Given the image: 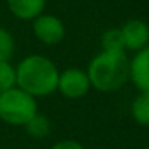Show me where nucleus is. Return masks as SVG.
I'll return each instance as SVG.
<instances>
[{"mask_svg":"<svg viewBox=\"0 0 149 149\" xmlns=\"http://www.w3.org/2000/svg\"><path fill=\"white\" fill-rule=\"evenodd\" d=\"M125 50L139 52L149 45V26L141 19H130L120 27Z\"/></svg>","mask_w":149,"mask_h":149,"instance_id":"6","label":"nucleus"},{"mask_svg":"<svg viewBox=\"0 0 149 149\" xmlns=\"http://www.w3.org/2000/svg\"><path fill=\"white\" fill-rule=\"evenodd\" d=\"M50 149H85L84 144L75 139H59Z\"/></svg>","mask_w":149,"mask_h":149,"instance_id":"14","label":"nucleus"},{"mask_svg":"<svg viewBox=\"0 0 149 149\" xmlns=\"http://www.w3.org/2000/svg\"><path fill=\"white\" fill-rule=\"evenodd\" d=\"M16 87V68L8 63H0V93Z\"/></svg>","mask_w":149,"mask_h":149,"instance_id":"13","label":"nucleus"},{"mask_svg":"<svg viewBox=\"0 0 149 149\" xmlns=\"http://www.w3.org/2000/svg\"><path fill=\"white\" fill-rule=\"evenodd\" d=\"M91 90V84L87 71L80 68H68L59 71L56 91L66 100H80Z\"/></svg>","mask_w":149,"mask_h":149,"instance_id":"4","label":"nucleus"},{"mask_svg":"<svg viewBox=\"0 0 149 149\" xmlns=\"http://www.w3.org/2000/svg\"><path fill=\"white\" fill-rule=\"evenodd\" d=\"M39 112V103L24 90L15 87L0 93V120L11 127H24Z\"/></svg>","mask_w":149,"mask_h":149,"instance_id":"3","label":"nucleus"},{"mask_svg":"<svg viewBox=\"0 0 149 149\" xmlns=\"http://www.w3.org/2000/svg\"><path fill=\"white\" fill-rule=\"evenodd\" d=\"M132 117L138 125L149 127V91H139L133 100Z\"/></svg>","mask_w":149,"mask_h":149,"instance_id":"10","label":"nucleus"},{"mask_svg":"<svg viewBox=\"0 0 149 149\" xmlns=\"http://www.w3.org/2000/svg\"><path fill=\"white\" fill-rule=\"evenodd\" d=\"M16 52L15 37L7 27L0 26V63H8L13 59Z\"/></svg>","mask_w":149,"mask_h":149,"instance_id":"11","label":"nucleus"},{"mask_svg":"<svg viewBox=\"0 0 149 149\" xmlns=\"http://www.w3.org/2000/svg\"><path fill=\"white\" fill-rule=\"evenodd\" d=\"M130 80L139 91H149V45L130 59Z\"/></svg>","mask_w":149,"mask_h":149,"instance_id":"7","label":"nucleus"},{"mask_svg":"<svg viewBox=\"0 0 149 149\" xmlns=\"http://www.w3.org/2000/svg\"><path fill=\"white\" fill-rule=\"evenodd\" d=\"M26 130V133L34 139H43L50 135L52 132V122L47 116H42L40 112H37L26 125L23 127Z\"/></svg>","mask_w":149,"mask_h":149,"instance_id":"9","label":"nucleus"},{"mask_svg":"<svg viewBox=\"0 0 149 149\" xmlns=\"http://www.w3.org/2000/svg\"><path fill=\"white\" fill-rule=\"evenodd\" d=\"M87 74L91 88L103 93L116 91L130 79V59L127 58L125 52L101 50L88 63Z\"/></svg>","mask_w":149,"mask_h":149,"instance_id":"2","label":"nucleus"},{"mask_svg":"<svg viewBox=\"0 0 149 149\" xmlns=\"http://www.w3.org/2000/svg\"><path fill=\"white\" fill-rule=\"evenodd\" d=\"M32 34L40 43L53 47L61 43L66 37V26L61 18L43 11L36 19H32Z\"/></svg>","mask_w":149,"mask_h":149,"instance_id":"5","label":"nucleus"},{"mask_svg":"<svg viewBox=\"0 0 149 149\" xmlns=\"http://www.w3.org/2000/svg\"><path fill=\"white\" fill-rule=\"evenodd\" d=\"M141 149H149V146H146V148H141Z\"/></svg>","mask_w":149,"mask_h":149,"instance_id":"15","label":"nucleus"},{"mask_svg":"<svg viewBox=\"0 0 149 149\" xmlns=\"http://www.w3.org/2000/svg\"><path fill=\"white\" fill-rule=\"evenodd\" d=\"M101 50H104V52H125L120 27L119 29H109L101 36Z\"/></svg>","mask_w":149,"mask_h":149,"instance_id":"12","label":"nucleus"},{"mask_svg":"<svg viewBox=\"0 0 149 149\" xmlns=\"http://www.w3.org/2000/svg\"><path fill=\"white\" fill-rule=\"evenodd\" d=\"M7 8L21 21H32L45 11L47 0H5Z\"/></svg>","mask_w":149,"mask_h":149,"instance_id":"8","label":"nucleus"},{"mask_svg":"<svg viewBox=\"0 0 149 149\" xmlns=\"http://www.w3.org/2000/svg\"><path fill=\"white\" fill-rule=\"evenodd\" d=\"M16 87L36 100L53 95L58 87L59 69L53 59L45 55H27L16 66Z\"/></svg>","mask_w":149,"mask_h":149,"instance_id":"1","label":"nucleus"}]
</instances>
